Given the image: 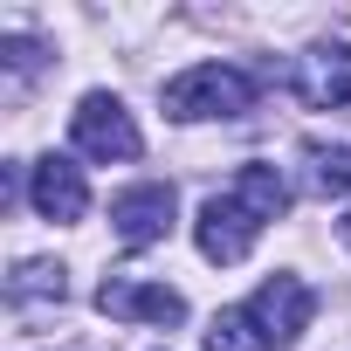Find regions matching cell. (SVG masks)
<instances>
[{
    "label": "cell",
    "mask_w": 351,
    "mask_h": 351,
    "mask_svg": "<svg viewBox=\"0 0 351 351\" xmlns=\"http://www.w3.org/2000/svg\"><path fill=\"white\" fill-rule=\"evenodd\" d=\"M28 200H35V214L42 221H83L90 214V186H83V165H69V158H35L28 165Z\"/></svg>",
    "instance_id": "ba28073f"
},
{
    "label": "cell",
    "mask_w": 351,
    "mask_h": 351,
    "mask_svg": "<svg viewBox=\"0 0 351 351\" xmlns=\"http://www.w3.org/2000/svg\"><path fill=\"white\" fill-rule=\"evenodd\" d=\"M255 110V76L234 62H193L186 76L165 83V117L200 124V117H248Z\"/></svg>",
    "instance_id": "7a4b0ae2"
},
{
    "label": "cell",
    "mask_w": 351,
    "mask_h": 351,
    "mask_svg": "<svg viewBox=\"0 0 351 351\" xmlns=\"http://www.w3.org/2000/svg\"><path fill=\"white\" fill-rule=\"evenodd\" d=\"M282 207H289V180L276 165H262V158H248L234 180H228V193H207L200 200V221H193V241H200V255L207 262H241L248 248H255V234L269 228V221H282Z\"/></svg>",
    "instance_id": "6da1fadb"
},
{
    "label": "cell",
    "mask_w": 351,
    "mask_h": 351,
    "mask_svg": "<svg viewBox=\"0 0 351 351\" xmlns=\"http://www.w3.org/2000/svg\"><path fill=\"white\" fill-rule=\"evenodd\" d=\"M97 310H104V317H124V324H180V317H186V296H180V289H165V282L104 276Z\"/></svg>",
    "instance_id": "52a82bcc"
},
{
    "label": "cell",
    "mask_w": 351,
    "mask_h": 351,
    "mask_svg": "<svg viewBox=\"0 0 351 351\" xmlns=\"http://www.w3.org/2000/svg\"><path fill=\"white\" fill-rule=\"evenodd\" d=\"M62 289H69V282H62V262H21V269L8 276V303H14V310H21V303H42V296L62 303Z\"/></svg>",
    "instance_id": "30bf717a"
},
{
    "label": "cell",
    "mask_w": 351,
    "mask_h": 351,
    "mask_svg": "<svg viewBox=\"0 0 351 351\" xmlns=\"http://www.w3.org/2000/svg\"><path fill=\"white\" fill-rule=\"evenodd\" d=\"M172 186L165 180H145V186H131V193H117L110 200V234L124 241V248H152V241H165L172 234Z\"/></svg>",
    "instance_id": "5b68a950"
},
{
    "label": "cell",
    "mask_w": 351,
    "mask_h": 351,
    "mask_svg": "<svg viewBox=\"0 0 351 351\" xmlns=\"http://www.w3.org/2000/svg\"><path fill=\"white\" fill-rule=\"evenodd\" d=\"M69 138H76V152H83V158H97V165H124V158H138V152H145V138H138L131 110H124L110 90H90V97L76 104Z\"/></svg>",
    "instance_id": "3957f363"
},
{
    "label": "cell",
    "mask_w": 351,
    "mask_h": 351,
    "mask_svg": "<svg viewBox=\"0 0 351 351\" xmlns=\"http://www.w3.org/2000/svg\"><path fill=\"white\" fill-rule=\"evenodd\" d=\"M248 317H255V330H262L269 344H296V337L310 330V317H317V289H310L303 276H269V282L248 296Z\"/></svg>",
    "instance_id": "277c9868"
},
{
    "label": "cell",
    "mask_w": 351,
    "mask_h": 351,
    "mask_svg": "<svg viewBox=\"0 0 351 351\" xmlns=\"http://www.w3.org/2000/svg\"><path fill=\"white\" fill-rule=\"evenodd\" d=\"M337 228H344V248H351V214H344V221H337Z\"/></svg>",
    "instance_id": "4fadbf2b"
},
{
    "label": "cell",
    "mask_w": 351,
    "mask_h": 351,
    "mask_svg": "<svg viewBox=\"0 0 351 351\" xmlns=\"http://www.w3.org/2000/svg\"><path fill=\"white\" fill-rule=\"evenodd\" d=\"M207 351H269V337L255 330L248 310H221V317L207 324Z\"/></svg>",
    "instance_id": "8fae6325"
},
{
    "label": "cell",
    "mask_w": 351,
    "mask_h": 351,
    "mask_svg": "<svg viewBox=\"0 0 351 351\" xmlns=\"http://www.w3.org/2000/svg\"><path fill=\"white\" fill-rule=\"evenodd\" d=\"M296 97L310 110H351V49L344 42H317L310 56H296Z\"/></svg>",
    "instance_id": "8992f818"
},
{
    "label": "cell",
    "mask_w": 351,
    "mask_h": 351,
    "mask_svg": "<svg viewBox=\"0 0 351 351\" xmlns=\"http://www.w3.org/2000/svg\"><path fill=\"white\" fill-rule=\"evenodd\" d=\"M35 62H42V49H35V42H21V35H14V42H8V69H14V76H28V69H35Z\"/></svg>",
    "instance_id": "7c38bea8"
},
{
    "label": "cell",
    "mask_w": 351,
    "mask_h": 351,
    "mask_svg": "<svg viewBox=\"0 0 351 351\" xmlns=\"http://www.w3.org/2000/svg\"><path fill=\"white\" fill-rule=\"evenodd\" d=\"M303 186L317 200H344L351 193V152L344 145H303Z\"/></svg>",
    "instance_id": "9c48e42d"
}]
</instances>
